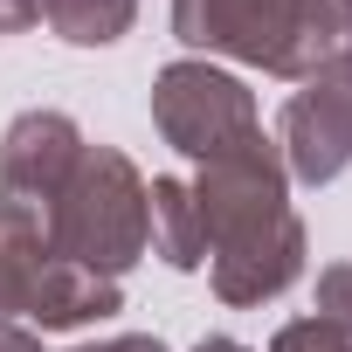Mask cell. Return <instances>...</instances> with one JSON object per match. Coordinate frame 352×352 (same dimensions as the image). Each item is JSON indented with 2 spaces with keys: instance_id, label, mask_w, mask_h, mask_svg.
<instances>
[{
  "instance_id": "obj_2",
  "label": "cell",
  "mask_w": 352,
  "mask_h": 352,
  "mask_svg": "<svg viewBox=\"0 0 352 352\" xmlns=\"http://www.w3.org/2000/svg\"><path fill=\"white\" fill-rule=\"evenodd\" d=\"M76 124L63 111H28L8 131V159H0V249L8 256H49L56 201L76 173Z\"/></svg>"
},
{
  "instance_id": "obj_3",
  "label": "cell",
  "mask_w": 352,
  "mask_h": 352,
  "mask_svg": "<svg viewBox=\"0 0 352 352\" xmlns=\"http://www.w3.org/2000/svg\"><path fill=\"white\" fill-rule=\"evenodd\" d=\"M152 111H159V131L173 145L194 152V159H208V166L228 159V152H242L249 138H263L249 90L235 76L208 69V63H173L159 76V90H152Z\"/></svg>"
},
{
  "instance_id": "obj_12",
  "label": "cell",
  "mask_w": 352,
  "mask_h": 352,
  "mask_svg": "<svg viewBox=\"0 0 352 352\" xmlns=\"http://www.w3.org/2000/svg\"><path fill=\"white\" fill-rule=\"evenodd\" d=\"M194 352H249V345H235V338H201Z\"/></svg>"
},
{
  "instance_id": "obj_1",
  "label": "cell",
  "mask_w": 352,
  "mask_h": 352,
  "mask_svg": "<svg viewBox=\"0 0 352 352\" xmlns=\"http://www.w3.org/2000/svg\"><path fill=\"white\" fill-rule=\"evenodd\" d=\"M152 242V187L118 152H76V173L56 201L49 256H69L97 276H118Z\"/></svg>"
},
{
  "instance_id": "obj_4",
  "label": "cell",
  "mask_w": 352,
  "mask_h": 352,
  "mask_svg": "<svg viewBox=\"0 0 352 352\" xmlns=\"http://www.w3.org/2000/svg\"><path fill=\"white\" fill-rule=\"evenodd\" d=\"M173 28L194 49H228L276 76L297 69V8L290 0H173Z\"/></svg>"
},
{
  "instance_id": "obj_5",
  "label": "cell",
  "mask_w": 352,
  "mask_h": 352,
  "mask_svg": "<svg viewBox=\"0 0 352 352\" xmlns=\"http://www.w3.org/2000/svg\"><path fill=\"white\" fill-rule=\"evenodd\" d=\"M283 145H290V166L304 180H331V173L352 159V42H345V56L331 63V76L318 90L290 97Z\"/></svg>"
},
{
  "instance_id": "obj_10",
  "label": "cell",
  "mask_w": 352,
  "mask_h": 352,
  "mask_svg": "<svg viewBox=\"0 0 352 352\" xmlns=\"http://www.w3.org/2000/svg\"><path fill=\"white\" fill-rule=\"evenodd\" d=\"M14 311V270H8V256H0V318Z\"/></svg>"
},
{
  "instance_id": "obj_7",
  "label": "cell",
  "mask_w": 352,
  "mask_h": 352,
  "mask_svg": "<svg viewBox=\"0 0 352 352\" xmlns=\"http://www.w3.org/2000/svg\"><path fill=\"white\" fill-rule=\"evenodd\" d=\"M138 0H42V14L63 42H118Z\"/></svg>"
},
{
  "instance_id": "obj_6",
  "label": "cell",
  "mask_w": 352,
  "mask_h": 352,
  "mask_svg": "<svg viewBox=\"0 0 352 352\" xmlns=\"http://www.w3.org/2000/svg\"><path fill=\"white\" fill-rule=\"evenodd\" d=\"M152 249L173 263V270H194L208 256V235H201V208L180 180H152Z\"/></svg>"
},
{
  "instance_id": "obj_9",
  "label": "cell",
  "mask_w": 352,
  "mask_h": 352,
  "mask_svg": "<svg viewBox=\"0 0 352 352\" xmlns=\"http://www.w3.org/2000/svg\"><path fill=\"white\" fill-rule=\"evenodd\" d=\"M83 352H166L159 338H111V345H83Z\"/></svg>"
},
{
  "instance_id": "obj_11",
  "label": "cell",
  "mask_w": 352,
  "mask_h": 352,
  "mask_svg": "<svg viewBox=\"0 0 352 352\" xmlns=\"http://www.w3.org/2000/svg\"><path fill=\"white\" fill-rule=\"evenodd\" d=\"M0 352H42L35 338H21V331H0Z\"/></svg>"
},
{
  "instance_id": "obj_8",
  "label": "cell",
  "mask_w": 352,
  "mask_h": 352,
  "mask_svg": "<svg viewBox=\"0 0 352 352\" xmlns=\"http://www.w3.org/2000/svg\"><path fill=\"white\" fill-rule=\"evenodd\" d=\"M318 318L338 324V331H352V263H338V270L318 276Z\"/></svg>"
}]
</instances>
